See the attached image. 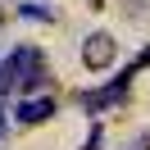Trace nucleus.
Wrapping results in <instances>:
<instances>
[{"instance_id":"obj_1","label":"nucleus","mask_w":150,"mask_h":150,"mask_svg":"<svg viewBox=\"0 0 150 150\" xmlns=\"http://www.w3.org/2000/svg\"><path fill=\"white\" fill-rule=\"evenodd\" d=\"M132 77H137V68H123V73L114 77L109 86H105V91H91V96H82V109H86V114H96V109H109V105H118L123 96H127Z\"/></svg>"},{"instance_id":"obj_2","label":"nucleus","mask_w":150,"mask_h":150,"mask_svg":"<svg viewBox=\"0 0 150 150\" xmlns=\"http://www.w3.org/2000/svg\"><path fill=\"white\" fill-rule=\"evenodd\" d=\"M82 64H86V68L114 64V37H109V32H91V37L82 41Z\"/></svg>"},{"instance_id":"obj_3","label":"nucleus","mask_w":150,"mask_h":150,"mask_svg":"<svg viewBox=\"0 0 150 150\" xmlns=\"http://www.w3.org/2000/svg\"><path fill=\"white\" fill-rule=\"evenodd\" d=\"M50 114H55V100H50V96H37V100H23L14 118H18L23 127H32V123H46Z\"/></svg>"},{"instance_id":"obj_4","label":"nucleus","mask_w":150,"mask_h":150,"mask_svg":"<svg viewBox=\"0 0 150 150\" xmlns=\"http://www.w3.org/2000/svg\"><path fill=\"white\" fill-rule=\"evenodd\" d=\"M18 14H23V18H37V23H50V18H55L46 5H18Z\"/></svg>"},{"instance_id":"obj_5","label":"nucleus","mask_w":150,"mask_h":150,"mask_svg":"<svg viewBox=\"0 0 150 150\" xmlns=\"http://www.w3.org/2000/svg\"><path fill=\"white\" fill-rule=\"evenodd\" d=\"M86 150H100V127H91V137H86Z\"/></svg>"},{"instance_id":"obj_6","label":"nucleus","mask_w":150,"mask_h":150,"mask_svg":"<svg viewBox=\"0 0 150 150\" xmlns=\"http://www.w3.org/2000/svg\"><path fill=\"white\" fill-rule=\"evenodd\" d=\"M146 64H150V50H146V55H141V59H137V64H132V68H146Z\"/></svg>"},{"instance_id":"obj_7","label":"nucleus","mask_w":150,"mask_h":150,"mask_svg":"<svg viewBox=\"0 0 150 150\" xmlns=\"http://www.w3.org/2000/svg\"><path fill=\"white\" fill-rule=\"evenodd\" d=\"M132 150H150V132H146V137H141V146H132Z\"/></svg>"},{"instance_id":"obj_8","label":"nucleus","mask_w":150,"mask_h":150,"mask_svg":"<svg viewBox=\"0 0 150 150\" xmlns=\"http://www.w3.org/2000/svg\"><path fill=\"white\" fill-rule=\"evenodd\" d=\"M0 137H5V118H0Z\"/></svg>"}]
</instances>
